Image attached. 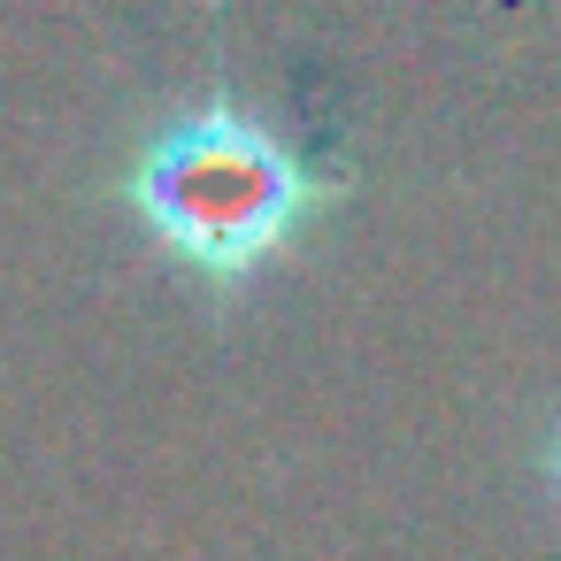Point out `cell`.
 Instances as JSON below:
<instances>
[{
	"mask_svg": "<svg viewBox=\"0 0 561 561\" xmlns=\"http://www.w3.org/2000/svg\"><path fill=\"white\" fill-rule=\"evenodd\" d=\"M116 201L231 316L262 270L346 208V170L285 147L239 93L216 85L154 124V139L116 170Z\"/></svg>",
	"mask_w": 561,
	"mask_h": 561,
	"instance_id": "6da1fadb",
	"label": "cell"
},
{
	"mask_svg": "<svg viewBox=\"0 0 561 561\" xmlns=\"http://www.w3.org/2000/svg\"><path fill=\"white\" fill-rule=\"evenodd\" d=\"M546 484H553V500H561V423H553V438H546Z\"/></svg>",
	"mask_w": 561,
	"mask_h": 561,
	"instance_id": "7a4b0ae2",
	"label": "cell"
}]
</instances>
